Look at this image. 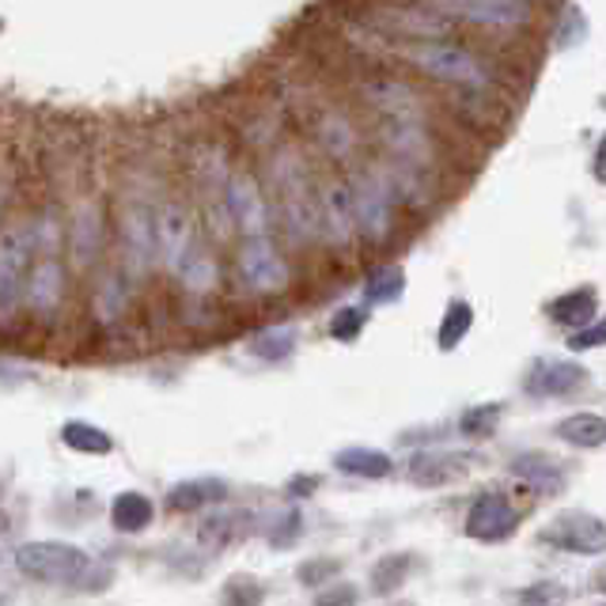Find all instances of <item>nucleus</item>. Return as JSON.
Masks as SVG:
<instances>
[{
    "mask_svg": "<svg viewBox=\"0 0 606 606\" xmlns=\"http://www.w3.org/2000/svg\"><path fill=\"white\" fill-rule=\"evenodd\" d=\"M296 345H300L296 327H269V330H262V334L251 338L246 353L258 356V361H266V364H280V361H288V356L296 353Z\"/></svg>",
    "mask_w": 606,
    "mask_h": 606,
    "instance_id": "nucleus-24",
    "label": "nucleus"
},
{
    "mask_svg": "<svg viewBox=\"0 0 606 606\" xmlns=\"http://www.w3.org/2000/svg\"><path fill=\"white\" fill-rule=\"evenodd\" d=\"M125 235H130V251L136 258V269H144L152 258H156V220H152L144 209H136V212H130V220H125Z\"/></svg>",
    "mask_w": 606,
    "mask_h": 606,
    "instance_id": "nucleus-26",
    "label": "nucleus"
},
{
    "mask_svg": "<svg viewBox=\"0 0 606 606\" xmlns=\"http://www.w3.org/2000/svg\"><path fill=\"white\" fill-rule=\"evenodd\" d=\"M110 519H114L118 531L141 535L156 519V508H152V500L144 493H118L114 505H110Z\"/></svg>",
    "mask_w": 606,
    "mask_h": 606,
    "instance_id": "nucleus-23",
    "label": "nucleus"
},
{
    "mask_svg": "<svg viewBox=\"0 0 606 606\" xmlns=\"http://www.w3.org/2000/svg\"><path fill=\"white\" fill-rule=\"evenodd\" d=\"M349 198H353L356 232H364L368 239H383L390 232V190L379 183V178L361 175L353 186H349Z\"/></svg>",
    "mask_w": 606,
    "mask_h": 606,
    "instance_id": "nucleus-7",
    "label": "nucleus"
},
{
    "mask_svg": "<svg viewBox=\"0 0 606 606\" xmlns=\"http://www.w3.org/2000/svg\"><path fill=\"white\" fill-rule=\"evenodd\" d=\"M553 432H558L561 443H569V448H576V451H595L606 443V421H603V414H592V409L561 417Z\"/></svg>",
    "mask_w": 606,
    "mask_h": 606,
    "instance_id": "nucleus-18",
    "label": "nucleus"
},
{
    "mask_svg": "<svg viewBox=\"0 0 606 606\" xmlns=\"http://www.w3.org/2000/svg\"><path fill=\"white\" fill-rule=\"evenodd\" d=\"M519 603H565L569 592L561 584H553V580H542V584H531L524 587V592H516Z\"/></svg>",
    "mask_w": 606,
    "mask_h": 606,
    "instance_id": "nucleus-34",
    "label": "nucleus"
},
{
    "mask_svg": "<svg viewBox=\"0 0 606 606\" xmlns=\"http://www.w3.org/2000/svg\"><path fill=\"white\" fill-rule=\"evenodd\" d=\"M228 212H232V220L239 224V232L243 235H266L269 228V209H266V198H262L258 183L246 175H235L232 183H228Z\"/></svg>",
    "mask_w": 606,
    "mask_h": 606,
    "instance_id": "nucleus-11",
    "label": "nucleus"
},
{
    "mask_svg": "<svg viewBox=\"0 0 606 606\" xmlns=\"http://www.w3.org/2000/svg\"><path fill=\"white\" fill-rule=\"evenodd\" d=\"M246 531H251V511H212L198 527V539L205 550H224L235 539H243Z\"/></svg>",
    "mask_w": 606,
    "mask_h": 606,
    "instance_id": "nucleus-20",
    "label": "nucleus"
},
{
    "mask_svg": "<svg viewBox=\"0 0 606 606\" xmlns=\"http://www.w3.org/2000/svg\"><path fill=\"white\" fill-rule=\"evenodd\" d=\"M356 599H361V592H356V587L338 584V587H330V592H322L315 603H319V606H353Z\"/></svg>",
    "mask_w": 606,
    "mask_h": 606,
    "instance_id": "nucleus-38",
    "label": "nucleus"
},
{
    "mask_svg": "<svg viewBox=\"0 0 606 606\" xmlns=\"http://www.w3.org/2000/svg\"><path fill=\"white\" fill-rule=\"evenodd\" d=\"M239 269H243V280L254 293H280L288 285L285 258L266 235H246L243 251H239Z\"/></svg>",
    "mask_w": 606,
    "mask_h": 606,
    "instance_id": "nucleus-6",
    "label": "nucleus"
},
{
    "mask_svg": "<svg viewBox=\"0 0 606 606\" xmlns=\"http://www.w3.org/2000/svg\"><path fill=\"white\" fill-rule=\"evenodd\" d=\"M178 277H183V285L190 288V293H209V288L217 285L220 269H217V262H212L209 254L190 251V258L183 262V269H178Z\"/></svg>",
    "mask_w": 606,
    "mask_h": 606,
    "instance_id": "nucleus-28",
    "label": "nucleus"
},
{
    "mask_svg": "<svg viewBox=\"0 0 606 606\" xmlns=\"http://www.w3.org/2000/svg\"><path fill=\"white\" fill-rule=\"evenodd\" d=\"M584 383H587V368H584V364L561 361V356H550V361H539L531 372H527L524 390L531 398H539V403H546V398H569V395H576Z\"/></svg>",
    "mask_w": 606,
    "mask_h": 606,
    "instance_id": "nucleus-9",
    "label": "nucleus"
},
{
    "mask_svg": "<svg viewBox=\"0 0 606 606\" xmlns=\"http://www.w3.org/2000/svg\"><path fill=\"white\" fill-rule=\"evenodd\" d=\"M228 500V482L224 477H186V482L170 485L167 508L170 511H201Z\"/></svg>",
    "mask_w": 606,
    "mask_h": 606,
    "instance_id": "nucleus-16",
    "label": "nucleus"
},
{
    "mask_svg": "<svg viewBox=\"0 0 606 606\" xmlns=\"http://www.w3.org/2000/svg\"><path fill=\"white\" fill-rule=\"evenodd\" d=\"M364 96H368L387 118H406V122H414L417 110H421V107H417V99H414V91L403 88V84H395V80L364 84Z\"/></svg>",
    "mask_w": 606,
    "mask_h": 606,
    "instance_id": "nucleus-22",
    "label": "nucleus"
},
{
    "mask_svg": "<svg viewBox=\"0 0 606 606\" xmlns=\"http://www.w3.org/2000/svg\"><path fill=\"white\" fill-rule=\"evenodd\" d=\"M379 20L387 23L390 31L409 34V38H443V34H451V20L443 12H437V8H417V4L383 8Z\"/></svg>",
    "mask_w": 606,
    "mask_h": 606,
    "instance_id": "nucleus-14",
    "label": "nucleus"
},
{
    "mask_svg": "<svg viewBox=\"0 0 606 606\" xmlns=\"http://www.w3.org/2000/svg\"><path fill=\"white\" fill-rule=\"evenodd\" d=\"M156 246H159V258L170 273L183 269V262L190 258L194 251V228H190V217H186L178 205H167L156 220Z\"/></svg>",
    "mask_w": 606,
    "mask_h": 606,
    "instance_id": "nucleus-12",
    "label": "nucleus"
},
{
    "mask_svg": "<svg viewBox=\"0 0 606 606\" xmlns=\"http://www.w3.org/2000/svg\"><path fill=\"white\" fill-rule=\"evenodd\" d=\"M300 531H304L300 508H288V511H280V516L273 519V527H269V542H273V546H293L296 539H300Z\"/></svg>",
    "mask_w": 606,
    "mask_h": 606,
    "instance_id": "nucleus-33",
    "label": "nucleus"
},
{
    "mask_svg": "<svg viewBox=\"0 0 606 606\" xmlns=\"http://www.w3.org/2000/svg\"><path fill=\"white\" fill-rule=\"evenodd\" d=\"M603 338H606V327L599 319H592V322H584V327L573 330V338H569V349H573V353H587V349H599Z\"/></svg>",
    "mask_w": 606,
    "mask_h": 606,
    "instance_id": "nucleus-35",
    "label": "nucleus"
},
{
    "mask_svg": "<svg viewBox=\"0 0 606 606\" xmlns=\"http://www.w3.org/2000/svg\"><path fill=\"white\" fill-rule=\"evenodd\" d=\"M542 546L561 553H580V558H599L606 550V527L592 511H561L550 527H542L539 535Z\"/></svg>",
    "mask_w": 606,
    "mask_h": 606,
    "instance_id": "nucleus-3",
    "label": "nucleus"
},
{
    "mask_svg": "<svg viewBox=\"0 0 606 606\" xmlns=\"http://www.w3.org/2000/svg\"><path fill=\"white\" fill-rule=\"evenodd\" d=\"M595 307H599V296H595V288H573V293L558 296L546 311H550V319L558 322V327H584V322L595 319Z\"/></svg>",
    "mask_w": 606,
    "mask_h": 606,
    "instance_id": "nucleus-21",
    "label": "nucleus"
},
{
    "mask_svg": "<svg viewBox=\"0 0 606 606\" xmlns=\"http://www.w3.org/2000/svg\"><path fill=\"white\" fill-rule=\"evenodd\" d=\"M322 220H327V235L338 246H349L356 235V220H353V198H349L345 183H330L322 190Z\"/></svg>",
    "mask_w": 606,
    "mask_h": 606,
    "instance_id": "nucleus-17",
    "label": "nucleus"
},
{
    "mask_svg": "<svg viewBox=\"0 0 606 606\" xmlns=\"http://www.w3.org/2000/svg\"><path fill=\"white\" fill-rule=\"evenodd\" d=\"M224 595H228V603H262V587L251 584V576H235Z\"/></svg>",
    "mask_w": 606,
    "mask_h": 606,
    "instance_id": "nucleus-37",
    "label": "nucleus"
},
{
    "mask_svg": "<svg viewBox=\"0 0 606 606\" xmlns=\"http://www.w3.org/2000/svg\"><path fill=\"white\" fill-rule=\"evenodd\" d=\"M15 569L34 584H80L91 573V558L73 542H54V539H38V542H23L15 550Z\"/></svg>",
    "mask_w": 606,
    "mask_h": 606,
    "instance_id": "nucleus-1",
    "label": "nucleus"
},
{
    "mask_svg": "<svg viewBox=\"0 0 606 606\" xmlns=\"http://www.w3.org/2000/svg\"><path fill=\"white\" fill-rule=\"evenodd\" d=\"M516 527H519V511L511 508V500L497 489L482 493L471 505V511H466V535L477 542H500L508 539Z\"/></svg>",
    "mask_w": 606,
    "mask_h": 606,
    "instance_id": "nucleus-8",
    "label": "nucleus"
},
{
    "mask_svg": "<svg viewBox=\"0 0 606 606\" xmlns=\"http://www.w3.org/2000/svg\"><path fill=\"white\" fill-rule=\"evenodd\" d=\"M403 57L414 62L421 73L437 76V80L448 84H466V88H485L489 84V73L485 65L477 62L471 49L455 46V42H443V38H414L403 46Z\"/></svg>",
    "mask_w": 606,
    "mask_h": 606,
    "instance_id": "nucleus-2",
    "label": "nucleus"
},
{
    "mask_svg": "<svg viewBox=\"0 0 606 606\" xmlns=\"http://www.w3.org/2000/svg\"><path fill=\"white\" fill-rule=\"evenodd\" d=\"M334 466L349 477H364V482H379L395 471V459L379 448H341L334 451Z\"/></svg>",
    "mask_w": 606,
    "mask_h": 606,
    "instance_id": "nucleus-19",
    "label": "nucleus"
},
{
    "mask_svg": "<svg viewBox=\"0 0 606 606\" xmlns=\"http://www.w3.org/2000/svg\"><path fill=\"white\" fill-rule=\"evenodd\" d=\"M500 409L497 403H485V406H471L463 417H459V429L466 432V437H493V429H497V421H500Z\"/></svg>",
    "mask_w": 606,
    "mask_h": 606,
    "instance_id": "nucleus-31",
    "label": "nucleus"
},
{
    "mask_svg": "<svg viewBox=\"0 0 606 606\" xmlns=\"http://www.w3.org/2000/svg\"><path fill=\"white\" fill-rule=\"evenodd\" d=\"M338 561L322 558V561H307V565H300V580L304 584H322V580H334L338 576Z\"/></svg>",
    "mask_w": 606,
    "mask_h": 606,
    "instance_id": "nucleus-36",
    "label": "nucleus"
},
{
    "mask_svg": "<svg viewBox=\"0 0 606 606\" xmlns=\"http://www.w3.org/2000/svg\"><path fill=\"white\" fill-rule=\"evenodd\" d=\"M432 8L448 20H466L477 27H524L531 20V8L524 0H432Z\"/></svg>",
    "mask_w": 606,
    "mask_h": 606,
    "instance_id": "nucleus-5",
    "label": "nucleus"
},
{
    "mask_svg": "<svg viewBox=\"0 0 606 606\" xmlns=\"http://www.w3.org/2000/svg\"><path fill=\"white\" fill-rule=\"evenodd\" d=\"M368 322V311L364 307H341V311L330 319V338L334 341H356Z\"/></svg>",
    "mask_w": 606,
    "mask_h": 606,
    "instance_id": "nucleus-32",
    "label": "nucleus"
},
{
    "mask_svg": "<svg viewBox=\"0 0 606 606\" xmlns=\"http://www.w3.org/2000/svg\"><path fill=\"white\" fill-rule=\"evenodd\" d=\"M409 565H414V558H409V553H390V558H383L379 565L372 569V587L379 595L398 592V587H403V580H406V569Z\"/></svg>",
    "mask_w": 606,
    "mask_h": 606,
    "instance_id": "nucleus-30",
    "label": "nucleus"
},
{
    "mask_svg": "<svg viewBox=\"0 0 606 606\" xmlns=\"http://www.w3.org/2000/svg\"><path fill=\"white\" fill-rule=\"evenodd\" d=\"M65 296V273L54 258L38 262L34 269H27V280H23V300H27L38 315H54L62 307Z\"/></svg>",
    "mask_w": 606,
    "mask_h": 606,
    "instance_id": "nucleus-15",
    "label": "nucleus"
},
{
    "mask_svg": "<svg viewBox=\"0 0 606 606\" xmlns=\"http://www.w3.org/2000/svg\"><path fill=\"white\" fill-rule=\"evenodd\" d=\"M315 485H319V477H296V482H293V493H296V497H311V493H315Z\"/></svg>",
    "mask_w": 606,
    "mask_h": 606,
    "instance_id": "nucleus-39",
    "label": "nucleus"
},
{
    "mask_svg": "<svg viewBox=\"0 0 606 606\" xmlns=\"http://www.w3.org/2000/svg\"><path fill=\"white\" fill-rule=\"evenodd\" d=\"M31 269V235L23 228L0 235V322H8L23 304V280Z\"/></svg>",
    "mask_w": 606,
    "mask_h": 606,
    "instance_id": "nucleus-4",
    "label": "nucleus"
},
{
    "mask_svg": "<svg viewBox=\"0 0 606 606\" xmlns=\"http://www.w3.org/2000/svg\"><path fill=\"white\" fill-rule=\"evenodd\" d=\"M471 463L474 455H463V451H417L409 459L406 474L414 485L421 489H440V485H451V482H463L471 474Z\"/></svg>",
    "mask_w": 606,
    "mask_h": 606,
    "instance_id": "nucleus-10",
    "label": "nucleus"
},
{
    "mask_svg": "<svg viewBox=\"0 0 606 606\" xmlns=\"http://www.w3.org/2000/svg\"><path fill=\"white\" fill-rule=\"evenodd\" d=\"M62 443L73 451H80V455H110V451H114V440L91 421H65Z\"/></svg>",
    "mask_w": 606,
    "mask_h": 606,
    "instance_id": "nucleus-25",
    "label": "nucleus"
},
{
    "mask_svg": "<svg viewBox=\"0 0 606 606\" xmlns=\"http://www.w3.org/2000/svg\"><path fill=\"white\" fill-rule=\"evenodd\" d=\"M0 603H4V595H0Z\"/></svg>",
    "mask_w": 606,
    "mask_h": 606,
    "instance_id": "nucleus-40",
    "label": "nucleus"
},
{
    "mask_svg": "<svg viewBox=\"0 0 606 606\" xmlns=\"http://www.w3.org/2000/svg\"><path fill=\"white\" fill-rule=\"evenodd\" d=\"M471 327H474V307L466 304V300H451V304H448V311H443L440 330H437V338H440V349H443V353H451V349H459V341H463L466 334H471Z\"/></svg>",
    "mask_w": 606,
    "mask_h": 606,
    "instance_id": "nucleus-27",
    "label": "nucleus"
},
{
    "mask_svg": "<svg viewBox=\"0 0 606 606\" xmlns=\"http://www.w3.org/2000/svg\"><path fill=\"white\" fill-rule=\"evenodd\" d=\"M406 293V277L403 269H379L375 277L364 285V304L379 307V304H395Z\"/></svg>",
    "mask_w": 606,
    "mask_h": 606,
    "instance_id": "nucleus-29",
    "label": "nucleus"
},
{
    "mask_svg": "<svg viewBox=\"0 0 606 606\" xmlns=\"http://www.w3.org/2000/svg\"><path fill=\"white\" fill-rule=\"evenodd\" d=\"M508 471L511 477H519V485H527L535 497H558V493L565 489V471H561L550 455H542V451H519L508 463Z\"/></svg>",
    "mask_w": 606,
    "mask_h": 606,
    "instance_id": "nucleus-13",
    "label": "nucleus"
}]
</instances>
